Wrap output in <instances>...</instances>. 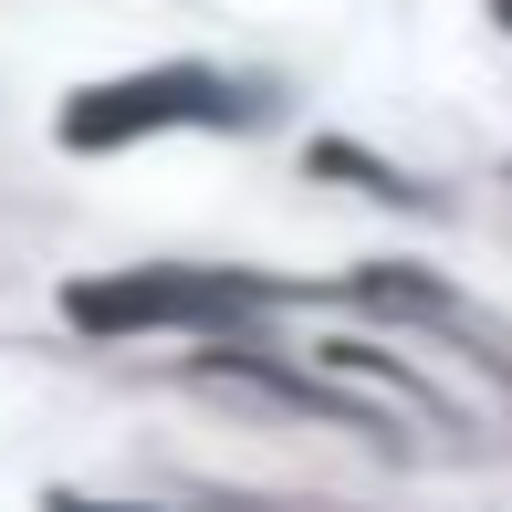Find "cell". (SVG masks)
Returning <instances> with one entry per match:
<instances>
[{"label":"cell","mask_w":512,"mask_h":512,"mask_svg":"<svg viewBox=\"0 0 512 512\" xmlns=\"http://www.w3.org/2000/svg\"><path fill=\"white\" fill-rule=\"evenodd\" d=\"M272 95L262 84H230V74H199V63H168V74H136V84H95L74 95L63 136L74 147H105V136H147V126H251Z\"/></svg>","instance_id":"6da1fadb"},{"label":"cell","mask_w":512,"mask_h":512,"mask_svg":"<svg viewBox=\"0 0 512 512\" xmlns=\"http://www.w3.org/2000/svg\"><path fill=\"white\" fill-rule=\"evenodd\" d=\"M262 283H74V324H157V314H230Z\"/></svg>","instance_id":"7a4b0ae2"}]
</instances>
